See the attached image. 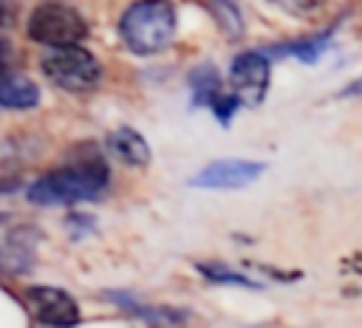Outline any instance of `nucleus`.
<instances>
[{
    "label": "nucleus",
    "mask_w": 362,
    "mask_h": 328,
    "mask_svg": "<svg viewBox=\"0 0 362 328\" xmlns=\"http://www.w3.org/2000/svg\"><path fill=\"white\" fill-rule=\"evenodd\" d=\"M110 181L107 161L102 156L79 158L68 167L51 170L28 187V201L37 206H68L79 201H96Z\"/></svg>",
    "instance_id": "1"
},
{
    "label": "nucleus",
    "mask_w": 362,
    "mask_h": 328,
    "mask_svg": "<svg viewBox=\"0 0 362 328\" xmlns=\"http://www.w3.org/2000/svg\"><path fill=\"white\" fill-rule=\"evenodd\" d=\"M175 23V6L170 0H136L119 20V37L133 54L150 57L173 42Z\"/></svg>",
    "instance_id": "2"
},
{
    "label": "nucleus",
    "mask_w": 362,
    "mask_h": 328,
    "mask_svg": "<svg viewBox=\"0 0 362 328\" xmlns=\"http://www.w3.org/2000/svg\"><path fill=\"white\" fill-rule=\"evenodd\" d=\"M42 74L71 90V93H85V90H93L102 79V65L99 59L88 51V48H79V42H71V45H54L45 57H42Z\"/></svg>",
    "instance_id": "3"
},
{
    "label": "nucleus",
    "mask_w": 362,
    "mask_h": 328,
    "mask_svg": "<svg viewBox=\"0 0 362 328\" xmlns=\"http://www.w3.org/2000/svg\"><path fill=\"white\" fill-rule=\"evenodd\" d=\"M28 37L40 45H71L85 40L88 25L82 20V14L76 8H71L68 3H40L31 14H28V25H25Z\"/></svg>",
    "instance_id": "4"
},
{
    "label": "nucleus",
    "mask_w": 362,
    "mask_h": 328,
    "mask_svg": "<svg viewBox=\"0 0 362 328\" xmlns=\"http://www.w3.org/2000/svg\"><path fill=\"white\" fill-rule=\"evenodd\" d=\"M272 85V59L255 48L240 51L229 65V90L240 102V107H257Z\"/></svg>",
    "instance_id": "5"
},
{
    "label": "nucleus",
    "mask_w": 362,
    "mask_h": 328,
    "mask_svg": "<svg viewBox=\"0 0 362 328\" xmlns=\"http://www.w3.org/2000/svg\"><path fill=\"white\" fill-rule=\"evenodd\" d=\"M266 172L263 161H243V158H221L206 164L201 172L189 178V187L201 189H240L257 181Z\"/></svg>",
    "instance_id": "6"
},
{
    "label": "nucleus",
    "mask_w": 362,
    "mask_h": 328,
    "mask_svg": "<svg viewBox=\"0 0 362 328\" xmlns=\"http://www.w3.org/2000/svg\"><path fill=\"white\" fill-rule=\"evenodd\" d=\"M25 303L31 311V320L40 325H76L79 317V305L76 300L54 286H34L25 291Z\"/></svg>",
    "instance_id": "7"
},
{
    "label": "nucleus",
    "mask_w": 362,
    "mask_h": 328,
    "mask_svg": "<svg viewBox=\"0 0 362 328\" xmlns=\"http://www.w3.org/2000/svg\"><path fill=\"white\" fill-rule=\"evenodd\" d=\"M37 240H40V232H34L31 226H20L8 232L6 240L0 243V274H11V277L25 274L34 263Z\"/></svg>",
    "instance_id": "8"
},
{
    "label": "nucleus",
    "mask_w": 362,
    "mask_h": 328,
    "mask_svg": "<svg viewBox=\"0 0 362 328\" xmlns=\"http://www.w3.org/2000/svg\"><path fill=\"white\" fill-rule=\"evenodd\" d=\"M105 297L119 305L122 311H127L130 317L147 322V325H184L187 322V311H178V308H167V305H144L139 303L133 294L127 291H105Z\"/></svg>",
    "instance_id": "9"
},
{
    "label": "nucleus",
    "mask_w": 362,
    "mask_h": 328,
    "mask_svg": "<svg viewBox=\"0 0 362 328\" xmlns=\"http://www.w3.org/2000/svg\"><path fill=\"white\" fill-rule=\"evenodd\" d=\"M334 31H337V25H331V28L314 34V37H305V40H297V42H286V45H269V48H260V51L269 59L272 57H297L300 62L314 65L334 45Z\"/></svg>",
    "instance_id": "10"
},
{
    "label": "nucleus",
    "mask_w": 362,
    "mask_h": 328,
    "mask_svg": "<svg viewBox=\"0 0 362 328\" xmlns=\"http://www.w3.org/2000/svg\"><path fill=\"white\" fill-rule=\"evenodd\" d=\"M107 150H110L119 161H124V164H130V167H147V164H150V147H147L144 136H141L139 130H133V127H119V130H113V133L107 136Z\"/></svg>",
    "instance_id": "11"
},
{
    "label": "nucleus",
    "mask_w": 362,
    "mask_h": 328,
    "mask_svg": "<svg viewBox=\"0 0 362 328\" xmlns=\"http://www.w3.org/2000/svg\"><path fill=\"white\" fill-rule=\"evenodd\" d=\"M189 88H192V105L195 107H209L226 90L223 76L212 62H204L189 74Z\"/></svg>",
    "instance_id": "12"
},
{
    "label": "nucleus",
    "mask_w": 362,
    "mask_h": 328,
    "mask_svg": "<svg viewBox=\"0 0 362 328\" xmlns=\"http://www.w3.org/2000/svg\"><path fill=\"white\" fill-rule=\"evenodd\" d=\"M204 8L209 11L212 23L218 25V31L229 40V42H238L246 31V23H243V14L238 8L235 0H204Z\"/></svg>",
    "instance_id": "13"
},
{
    "label": "nucleus",
    "mask_w": 362,
    "mask_h": 328,
    "mask_svg": "<svg viewBox=\"0 0 362 328\" xmlns=\"http://www.w3.org/2000/svg\"><path fill=\"white\" fill-rule=\"evenodd\" d=\"M40 102V88L25 79V76H11V74H0V105L3 107H34Z\"/></svg>",
    "instance_id": "14"
},
{
    "label": "nucleus",
    "mask_w": 362,
    "mask_h": 328,
    "mask_svg": "<svg viewBox=\"0 0 362 328\" xmlns=\"http://www.w3.org/2000/svg\"><path fill=\"white\" fill-rule=\"evenodd\" d=\"M198 274L206 277L209 283H221V286H240V288H260V283L249 274H240L223 263H195Z\"/></svg>",
    "instance_id": "15"
},
{
    "label": "nucleus",
    "mask_w": 362,
    "mask_h": 328,
    "mask_svg": "<svg viewBox=\"0 0 362 328\" xmlns=\"http://www.w3.org/2000/svg\"><path fill=\"white\" fill-rule=\"evenodd\" d=\"M269 3H274L277 8H283V11L294 14V17H308V14L320 11L325 0H269Z\"/></svg>",
    "instance_id": "16"
},
{
    "label": "nucleus",
    "mask_w": 362,
    "mask_h": 328,
    "mask_svg": "<svg viewBox=\"0 0 362 328\" xmlns=\"http://www.w3.org/2000/svg\"><path fill=\"white\" fill-rule=\"evenodd\" d=\"M17 59V51H14V42H11V37L0 28V74H6L8 68H11V62Z\"/></svg>",
    "instance_id": "17"
},
{
    "label": "nucleus",
    "mask_w": 362,
    "mask_h": 328,
    "mask_svg": "<svg viewBox=\"0 0 362 328\" xmlns=\"http://www.w3.org/2000/svg\"><path fill=\"white\" fill-rule=\"evenodd\" d=\"M337 96L339 99H351V96H362V76L359 79H354V82H348L342 90H337Z\"/></svg>",
    "instance_id": "18"
},
{
    "label": "nucleus",
    "mask_w": 362,
    "mask_h": 328,
    "mask_svg": "<svg viewBox=\"0 0 362 328\" xmlns=\"http://www.w3.org/2000/svg\"><path fill=\"white\" fill-rule=\"evenodd\" d=\"M14 189H17V178L0 175V195H3V192H14Z\"/></svg>",
    "instance_id": "19"
},
{
    "label": "nucleus",
    "mask_w": 362,
    "mask_h": 328,
    "mask_svg": "<svg viewBox=\"0 0 362 328\" xmlns=\"http://www.w3.org/2000/svg\"><path fill=\"white\" fill-rule=\"evenodd\" d=\"M3 221H6V215H0V223H3Z\"/></svg>",
    "instance_id": "20"
}]
</instances>
